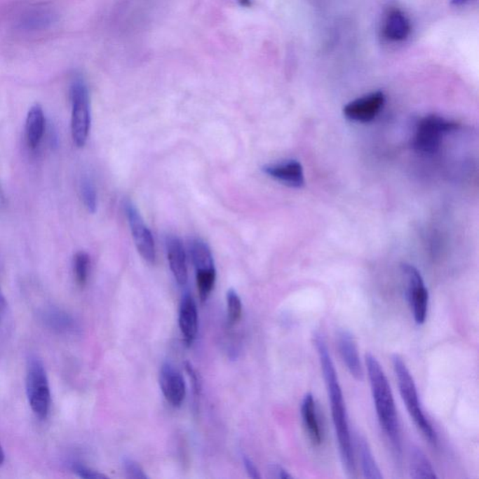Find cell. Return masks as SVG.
Listing matches in <instances>:
<instances>
[{
    "mask_svg": "<svg viewBox=\"0 0 479 479\" xmlns=\"http://www.w3.org/2000/svg\"><path fill=\"white\" fill-rule=\"evenodd\" d=\"M313 344L318 351L319 363H321L328 395L330 400L332 421L336 437L338 439L342 464L346 473L349 475H353L356 470L355 457L353 452L351 433H350L346 403H344L343 392L339 383L337 372H336L329 349H328L326 340L321 333H315Z\"/></svg>",
    "mask_w": 479,
    "mask_h": 479,
    "instance_id": "cell-1",
    "label": "cell"
},
{
    "mask_svg": "<svg viewBox=\"0 0 479 479\" xmlns=\"http://www.w3.org/2000/svg\"><path fill=\"white\" fill-rule=\"evenodd\" d=\"M365 363L378 421L389 441H391L395 453L399 456L402 452V439L391 385L379 361L374 355L367 353Z\"/></svg>",
    "mask_w": 479,
    "mask_h": 479,
    "instance_id": "cell-2",
    "label": "cell"
},
{
    "mask_svg": "<svg viewBox=\"0 0 479 479\" xmlns=\"http://www.w3.org/2000/svg\"><path fill=\"white\" fill-rule=\"evenodd\" d=\"M392 364L395 375H396L398 385H399L400 396L407 409L409 414L417 428L421 431L422 436L428 440L431 445L437 444V434L436 430L425 416L424 411L420 405L419 393L414 378L406 366L405 361L400 356L394 355L392 357Z\"/></svg>",
    "mask_w": 479,
    "mask_h": 479,
    "instance_id": "cell-3",
    "label": "cell"
},
{
    "mask_svg": "<svg viewBox=\"0 0 479 479\" xmlns=\"http://www.w3.org/2000/svg\"><path fill=\"white\" fill-rule=\"evenodd\" d=\"M27 395L36 417L46 419L51 406V391L43 363L38 358H30L27 364Z\"/></svg>",
    "mask_w": 479,
    "mask_h": 479,
    "instance_id": "cell-4",
    "label": "cell"
},
{
    "mask_svg": "<svg viewBox=\"0 0 479 479\" xmlns=\"http://www.w3.org/2000/svg\"><path fill=\"white\" fill-rule=\"evenodd\" d=\"M72 135L77 147H85L91 126L90 99L88 86L81 77L76 78L71 88Z\"/></svg>",
    "mask_w": 479,
    "mask_h": 479,
    "instance_id": "cell-5",
    "label": "cell"
},
{
    "mask_svg": "<svg viewBox=\"0 0 479 479\" xmlns=\"http://www.w3.org/2000/svg\"><path fill=\"white\" fill-rule=\"evenodd\" d=\"M458 125L438 116H428L420 120L414 138V147L423 154H433L439 149L443 137L456 130Z\"/></svg>",
    "mask_w": 479,
    "mask_h": 479,
    "instance_id": "cell-6",
    "label": "cell"
},
{
    "mask_svg": "<svg viewBox=\"0 0 479 479\" xmlns=\"http://www.w3.org/2000/svg\"><path fill=\"white\" fill-rule=\"evenodd\" d=\"M402 271L407 285V298L414 321L417 325L424 323L429 308V291L421 274L413 265L402 264Z\"/></svg>",
    "mask_w": 479,
    "mask_h": 479,
    "instance_id": "cell-7",
    "label": "cell"
},
{
    "mask_svg": "<svg viewBox=\"0 0 479 479\" xmlns=\"http://www.w3.org/2000/svg\"><path fill=\"white\" fill-rule=\"evenodd\" d=\"M125 212L137 250L145 262L153 264L156 262V253L155 241L150 229L145 225L138 209L131 201L125 203Z\"/></svg>",
    "mask_w": 479,
    "mask_h": 479,
    "instance_id": "cell-8",
    "label": "cell"
},
{
    "mask_svg": "<svg viewBox=\"0 0 479 479\" xmlns=\"http://www.w3.org/2000/svg\"><path fill=\"white\" fill-rule=\"evenodd\" d=\"M385 100L383 92L377 91L367 95L344 106V116L354 122H371L380 113Z\"/></svg>",
    "mask_w": 479,
    "mask_h": 479,
    "instance_id": "cell-9",
    "label": "cell"
},
{
    "mask_svg": "<svg viewBox=\"0 0 479 479\" xmlns=\"http://www.w3.org/2000/svg\"><path fill=\"white\" fill-rule=\"evenodd\" d=\"M159 383L168 402L175 407L182 405L186 398V382L181 372L170 363L161 367Z\"/></svg>",
    "mask_w": 479,
    "mask_h": 479,
    "instance_id": "cell-10",
    "label": "cell"
},
{
    "mask_svg": "<svg viewBox=\"0 0 479 479\" xmlns=\"http://www.w3.org/2000/svg\"><path fill=\"white\" fill-rule=\"evenodd\" d=\"M265 175L285 186L301 189L304 186V169L297 161H285L265 165L262 168Z\"/></svg>",
    "mask_w": 479,
    "mask_h": 479,
    "instance_id": "cell-11",
    "label": "cell"
},
{
    "mask_svg": "<svg viewBox=\"0 0 479 479\" xmlns=\"http://www.w3.org/2000/svg\"><path fill=\"white\" fill-rule=\"evenodd\" d=\"M337 346L342 360L346 365L347 371L355 379L361 380L363 377V365H361L357 343L354 336L347 330H339L337 332Z\"/></svg>",
    "mask_w": 479,
    "mask_h": 479,
    "instance_id": "cell-12",
    "label": "cell"
},
{
    "mask_svg": "<svg viewBox=\"0 0 479 479\" xmlns=\"http://www.w3.org/2000/svg\"><path fill=\"white\" fill-rule=\"evenodd\" d=\"M301 414L305 431L311 443L313 445H321L323 442V430L312 393H307L302 399Z\"/></svg>",
    "mask_w": 479,
    "mask_h": 479,
    "instance_id": "cell-13",
    "label": "cell"
},
{
    "mask_svg": "<svg viewBox=\"0 0 479 479\" xmlns=\"http://www.w3.org/2000/svg\"><path fill=\"white\" fill-rule=\"evenodd\" d=\"M179 327L187 344H191L198 333V315L195 299L189 294H186L182 299L179 311Z\"/></svg>",
    "mask_w": 479,
    "mask_h": 479,
    "instance_id": "cell-14",
    "label": "cell"
},
{
    "mask_svg": "<svg viewBox=\"0 0 479 479\" xmlns=\"http://www.w3.org/2000/svg\"><path fill=\"white\" fill-rule=\"evenodd\" d=\"M168 259L170 270L179 285H186L189 278L186 252L183 243L178 237L170 236L167 239Z\"/></svg>",
    "mask_w": 479,
    "mask_h": 479,
    "instance_id": "cell-15",
    "label": "cell"
},
{
    "mask_svg": "<svg viewBox=\"0 0 479 479\" xmlns=\"http://www.w3.org/2000/svg\"><path fill=\"white\" fill-rule=\"evenodd\" d=\"M46 119L41 105L35 104L30 108L26 121V138L27 145L32 150L37 149L46 131Z\"/></svg>",
    "mask_w": 479,
    "mask_h": 479,
    "instance_id": "cell-16",
    "label": "cell"
},
{
    "mask_svg": "<svg viewBox=\"0 0 479 479\" xmlns=\"http://www.w3.org/2000/svg\"><path fill=\"white\" fill-rule=\"evenodd\" d=\"M411 32L410 21L400 11H392L386 19L384 34L392 41H403Z\"/></svg>",
    "mask_w": 479,
    "mask_h": 479,
    "instance_id": "cell-17",
    "label": "cell"
},
{
    "mask_svg": "<svg viewBox=\"0 0 479 479\" xmlns=\"http://www.w3.org/2000/svg\"><path fill=\"white\" fill-rule=\"evenodd\" d=\"M43 321L50 329L60 333L74 332L76 327L74 319L69 313L57 308H50L44 311Z\"/></svg>",
    "mask_w": 479,
    "mask_h": 479,
    "instance_id": "cell-18",
    "label": "cell"
},
{
    "mask_svg": "<svg viewBox=\"0 0 479 479\" xmlns=\"http://www.w3.org/2000/svg\"><path fill=\"white\" fill-rule=\"evenodd\" d=\"M411 478L414 479L437 478L436 470L431 465L430 459L419 447H414L411 450L410 457Z\"/></svg>",
    "mask_w": 479,
    "mask_h": 479,
    "instance_id": "cell-19",
    "label": "cell"
},
{
    "mask_svg": "<svg viewBox=\"0 0 479 479\" xmlns=\"http://www.w3.org/2000/svg\"><path fill=\"white\" fill-rule=\"evenodd\" d=\"M357 445L364 476L366 478L371 479L383 478L382 473H381L380 468L378 467L377 461H375L368 442L363 436H358Z\"/></svg>",
    "mask_w": 479,
    "mask_h": 479,
    "instance_id": "cell-20",
    "label": "cell"
},
{
    "mask_svg": "<svg viewBox=\"0 0 479 479\" xmlns=\"http://www.w3.org/2000/svg\"><path fill=\"white\" fill-rule=\"evenodd\" d=\"M190 256L196 271L215 269L212 252L203 240L194 239L190 243Z\"/></svg>",
    "mask_w": 479,
    "mask_h": 479,
    "instance_id": "cell-21",
    "label": "cell"
},
{
    "mask_svg": "<svg viewBox=\"0 0 479 479\" xmlns=\"http://www.w3.org/2000/svg\"><path fill=\"white\" fill-rule=\"evenodd\" d=\"M196 280H197L198 296H200L201 301L205 302L215 287V280H217V271L215 269H212V270L196 271Z\"/></svg>",
    "mask_w": 479,
    "mask_h": 479,
    "instance_id": "cell-22",
    "label": "cell"
},
{
    "mask_svg": "<svg viewBox=\"0 0 479 479\" xmlns=\"http://www.w3.org/2000/svg\"><path fill=\"white\" fill-rule=\"evenodd\" d=\"M81 197L89 212L95 214L97 208V196L96 187L90 178L83 177L80 184Z\"/></svg>",
    "mask_w": 479,
    "mask_h": 479,
    "instance_id": "cell-23",
    "label": "cell"
},
{
    "mask_svg": "<svg viewBox=\"0 0 479 479\" xmlns=\"http://www.w3.org/2000/svg\"><path fill=\"white\" fill-rule=\"evenodd\" d=\"M74 269L75 278L80 287H85L88 283L89 269H90V257L86 252L80 251L74 256Z\"/></svg>",
    "mask_w": 479,
    "mask_h": 479,
    "instance_id": "cell-24",
    "label": "cell"
},
{
    "mask_svg": "<svg viewBox=\"0 0 479 479\" xmlns=\"http://www.w3.org/2000/svg\"><path fill=\"white\" fill-rule=\"evenodd\" d=\"M227 306H228L229 323L235 325L242 316L243 305L240 296L234 288L227 292Z\"/></svg>",
    "mask_w": 479,
    "mask_h": 479,
    "instance_id": "cell-25",
    "label": "cell"
},
{
    "mask_svg": "<svg viewBox=\"0 0 479 479\" xmlns=\"http://www.w3.org/2000/svg\"><path fill=\"white\" fill-rule=\"evenodd\" d=\"M124 470L126 475H127L128 478L133 479H147L148 476L147 473H144V469H142L141 465L130 459H125L124 462Z\"/></svg>",
    "mask_w": 479,
    "mask_h": 479,
    "instance_id": "cell-26",
    "label": "cell"
},
{
    "mask_svg": "<svg viewBox=\"0 0 479 479\" xmlns=\"http://www.w3.org/2000/svg\"><path fill=\"white\" fill-rule=\"evenodd\" d=\"M72 469H74V472L76 473L78 476L81 478H85V479H107V476L105 475H103V473L97 472V471H95L93 469H91V468H88L85 466V465L81 464H74V466H72Z\"/></svg>",
    "mask_w": 479,
    "mask_h": 479,
    "instance_id": "cell-27",
    "label": "cell"
},
{
    "mask_svg": "<svg viewBox=\"0 0 479 479\" xmlns=\"http://www.w3.org/2000/svg\"><path fill=\"white\" fill-rule=\"evenodd\" d=\"M52 15L46 12H38L35 13L34 15L30 18H27V21L25 22L27 27H39V26H46L47 24L50 23V18Z\"/></svg>",
    "mask_w": 479,
    "mask_h": 479,
    "instance_id": "cell-28",
    "label": "cell"
},
{
    "mask_svg": "<svg viewBox=\"0 0 479 479\" xmlns=\"http://www.w3.org/2000/svg\"><path fill=\"white\" fill-rule=\"evenodd\" d=\"M243 464H245V469L248 471V475L251 478H260L259 471H257L256 465L253 464V461H252L248 457H243Z\"/></svg>",
    "mask_w": 479,
    "mask_h": 479,
    "instance_id": "cell-29",
    "label": "cell"
},
{
    "mask_svg": "<svg viewBox=\"0 0 479 479\" xmlns=\"http://www.w3.org/2000/svg\"><path fill=\"white\" fill-rule=\"evenodd\" d=\"M273 473H274V476L277 478H281V479H290L292 478V475H290V473L288 472L287 470L284 469V468L281 466H274L273 468Z\"/></svg>",
    "mask_w": 479,
    "mask_h": 479,
    "instance_id": "cell-30",
    "label": "cell"
},
{
    "mask_svg": "<svg viewBox=\"0 0 479 479\" xmlns=\"http://www.w3.org/2000/svg\"><path fill=\"white\" fill-rule=\"evenodd\" d=\"M470 0H451V4L455 5V6H461L465 4H467Z\"/></svg>",
    "mask_w": 479,
    "mask_h": 479,
    "instance_id": "cell-31",
    "label": "cell"
},
{
    "mask_svg": "<svg viewBox=\"0 0 479 479\" xmlns=\"http://www.w3.org/2000/svg\"><path fill=\"white\" fill-rule=\"evenodd\" d=\"M5 461V454L4 448H2L1 445H0V466L4 464Z\"/></svg>",
    "mask_w": 479,
    "mask_h": 479,
    "instance_id": "cell-32",
    "label": "cell"
},
{
    "mask_svg": "<svg viewBox=\"0 0 479 479\" xmlns=\"http://www.w3.org/2000/svg\"><path fill=\"white\" fill-rule=\"evenodd\" d=\"M238 2H239L243 7L251 6V0H238Z\"/></svg>",
    "mask_w": 479,
    "mask_h": 479,
    "instance_id": "cell-33",
    "label": "cell"
},
{
    "mask_svg": "<svg viewBox=\"0 0 479 479\" xmlns=\"http://www.w3.org/2000/svg\"><path fill=\"white\" fill-rule=\"evenodd\" d=\"M4 301V299H1V297H0V312H1V302Z\"/></svg>",
    "mask_w": 479,
    "mask_h": 479,
    "instance_id": "cell-34",
    "label": "cell"
}]
</instances>
